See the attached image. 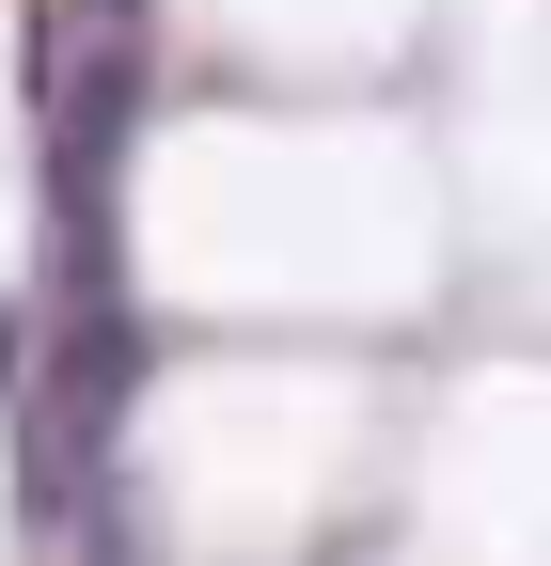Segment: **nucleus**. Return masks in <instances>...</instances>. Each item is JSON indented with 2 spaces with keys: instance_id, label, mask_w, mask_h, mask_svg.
<instances>
[{
  "instance_id": "1",
  "label": "nucleus",
  "mask_w": 551,
  "mask_h": 566,
  "mask_svg": "<svg viewBox=\"0 0 551 566\" xmlns=\"http://www.w3.org/2000/svg\"><path fill=\"white\" fill-rule=\"evenodd\" d=\"M17 331H32V300H0V394H17Z\"/></svg>"
}]
</instances>
